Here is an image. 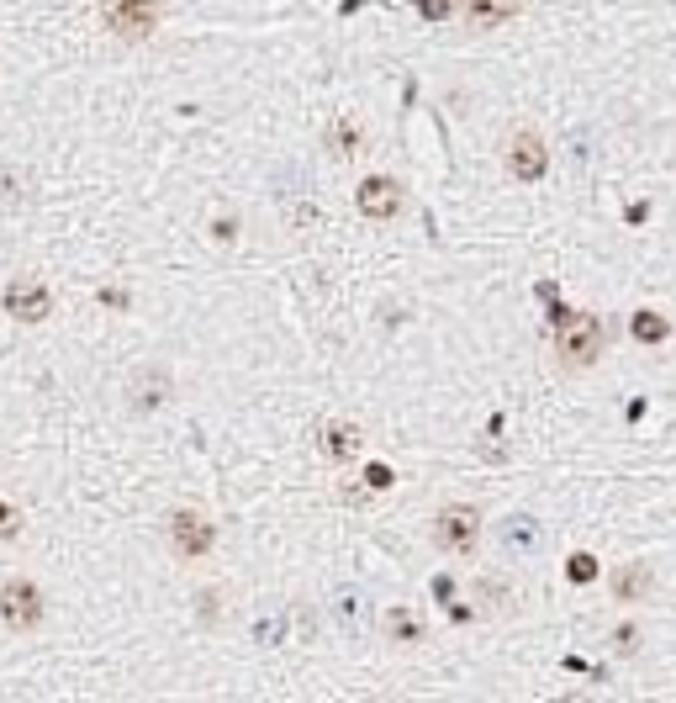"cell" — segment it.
Segmentation results:
<instances>
[{"mask_svg": "<svg viewBox=\"0 0 676 703\" xmlns=\"http://www.w3.org/2000/svg\"><path fill=\"white\" fill-rule=\"evenodd\" d=\"M555 355H560V365H571V370L597 365V360H603V323H597L592 312H571V318H560Z\"/></svg>", "mask_w": 676, "mask_h": 703, "instance_id": "1", "label": "cell"}, {"mask_svg": "<svg viewBox=\"0 0 676 703\" xmlns=\"http://www.w3.org/2000/svg\"><path fill=\"white\" fill-rule=\"evenodd\" d=\"M481 540V513L476 508H460V503H449L439 518H434V545L449 550V555H471Z\"/></svg>", "mask_w": 676, "mask_h": 703, "instance_id": "2", "label": "cell"}, {"mask_svg": "<svg viewBox=\"0 0 676 703\" xmlns=\"http://www.w3.org/2000/svg\"><path fill=\"white\" fill-rule=\"evenodd\" d=\"M106 27L117 37H127V43H143V37L159 27V0H111Z\"/></svg>", "mask_w": 676, "mask_h": 703, "instance_id": "3", "label": "cell"}, {"mask_svg": "<svg viewBox=\"0 0 676 703\" xmlns=\"http://www.w3.org/2000/svg\"><path fill=\"white\" fill-rule=\"evenodd\" d=\"M544 170H550V148H544L539 133H518L513 143H507V175L534 185V180H544Z\"/></svg>", "mask_w": 676, "mask_h": 703, "instance_id": "4", "label": "cell"}, {"mask_svg": "<svg viewBox=\"0 0 676 703\" xmlns=\"http://www.w3.org/2000/svg\"><path fill=\"white\" fill-rule=\"evenodd\" d=\"M354 207H360V217H370V222L397 217L402 212V185L391 180V175H370L360 191H354Z\"/></svg>", "mask_w": 676, "mask_h": 703, "instance_id": "5", "label": "cell"}, {"mask_svg": "<svg viewBox=\"0 0 676 703\" xmlns=\"http://www.w3.org/2000/svg\"><path fill=\"white\" fill-rule=\"evenodd\" d=\"M0 619H6L11 629H32L37 619H43V592H37L32 582H6L0 587Z\"/></svg>", "mask_w": 676, "mask_h": 703, "instance_id": "6", "label": "cell"}, {"mask_svg": "<svg viewBox=\"0 0 676 703\" xmlns=\"http://www.w3.org/2000/svg\"><path fill=\"white\" fill-rule=\"evenodd\" d=\"M169 540H175V550L185 555V561H196V555H206L212 550V540H217V529L206 524L201 513H191V508H180L175 518H169Z\"/></svg>", "mask_w": 676, "mask_h": 703, "instance_id": "7", "label": "cell"}, {"mask_svg": "<svg viewBox=\"0 0 676 703\" xmlns=\"http://www.w3.org/2000/svg\"><path fill=\"white\" fill-rule=\"evenodd\" d=\"M6 312H11V318H22V323H43L53 312V296H48V286H37V281H11L6 286Z\"/></svg>", "mask_w": 676, "mask_h": 703, "instance_id": "8", "label": "cell"}, {"mask_svg": "<svg viewBox=\"0 0 676 703\" xmlns=\"http://www.w3.org/2000/svg\"><path fill=\"white\" fill-rule=\"evenodd\" d=\"M360 429H354V423H328L323 429V450H328V460H338V466H344V460H354L360 455Z\"/></svg>", "mask_w": 676, "mask_h": 703, "instance_id": "9", "label": "cell"}, {"mask_svg": "<svg viewBox=\"0 0 676 703\" xmlns=\"http://www.w3.org/2000/svg\"><path fill=\"white\" fill-rule=\"evenodd\" d=\"M460 6H465V22L471 27H497L518 11V0H460Z\"/></svg>", "mask_w": 676, "mask_h": 703, "instance_id": "10", "label": "cell"}, {"mask_svg": "<svg viewBox=\"0 0 676 703\" xmlns=\"http://www.w3.org/2000/svg\"><path fill=\"white\" fill-rule=\"evenodd\" d=\"M634 339H640V344H661L666 339V333H671V323L661 318V312H634Z\"/></svg>", "mask_w": 676, "mask_h": 703, "instance_id": "11", "label": "cell"}, {"mask_svg": "<svg viewBox=\"0 0 676 703\" xmlns=\"http://www.w3.org/2000/svg\"><path fill=\"white\" fill-rule=\"evenodd\" d=\"M534 540H539L534 518H513V524L502 529V545H513V550H534Z\"/></svg>", "mask_w": 676, "mask_h": 703, "instance_id": "12", "label": "cell"}, {"mask_svg": "<svg viewBox=\"0 0 676 703\" xmlns=\"http://www.w3.org/2000/svg\"><path fill=\"white\" fill-rule=\"evenodd\" d=\"M566 577H571V582H592V577H597V561H592V555H571Z\"/></svg>", "mask_w": 676, "mask_h": 703, "instance_id": "13", "label": "cell"}, {"mask_svg": "<svg viewBox=\"0 0 676 703\" xmlns=\"http://www.w3.org/2000/svg\"><path fill=\"white\" fill-rule=\"evenodd\" d=\"M16 529H22V513H16L11 503H0V540H11Z\"/></svg>", "mask_w": 676, "mask_h": 703, "instance_id": "14", "label": "cell"}, {"mask_svg": "<svg viewBox=\"0 0 676 703\" xmlns=\"http://www.w3.org/2000/svg\"><path fill=\"white\" fill-rule=\"evenodd\" d=\"M640 587H645V571H624V577H618V598H634Z\"/></svg>", "mask_w": 676, "mask_h": 703, "instance_id": "15", "label": "cell"}, {"mask_svg": "<svg viewBox=\"0 0 676 703\" xmlns=\"http://www.w3.org/2000/svg\"><path fill=\"white\" fill-rule=\"evenodd\" d=\"M449 6H455V0H423V16H428V22H444V16H449Z\"/></svg>", "mask_w": 676, "mask_h": 703, "instance_id": "16", "label": "cell"}, {"mask_svg": "<svg viewBox=\"0 0 676 703\" xmlns=\"http://www.w3.org/2000/svg\"><path fill=\"white\" fill-rule=\"evenodd\" d=\"M365 481H370V487H391L397 476H391V466H370V471H365Z\"/></svg>", "mask_w": 676, "mask_h": 703, "instance_id": "17", "label": "cell"}]
</instances>
